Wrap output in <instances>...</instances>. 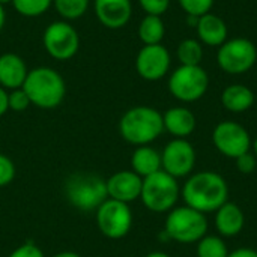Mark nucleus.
<instances>
[{"mask_svg":"<svg viewBox=\"0 0 257 257\" xmlns=\"http://www.w3.org/2000/svg\"><path fill=\"white\" fill-rule=\"evenodd\" d=\"M181 197L187 206L209 214L229 202V185L220 173L205 170L188 176L181 188Z\"/></svg>","mask_w":257,"mask_h":257,"instance_id":"nucleus-1","label":"nucleus"},{"mask_svg":"<svg viewBox=\"0 0 257 257\" xmlns=\"http://www.w3.org/2000/svg\"><path fill=\"white\" fill-rule=\"evenodd\" d=\"M163 131V113L149 105L131 107L119 119L120 137L136 148L154 143Z\"/></svg>","mask_w":257,"mask_h":257,"instance_id":"nucleus-2","label":"nucleus"},{"mask_svg":"<svg viewBox=\"0 0 257 257\" xmlns=\"http://www.w3.org/2000/svg\"><path fill=\"white\" fill-rule=\"evenodd\" d=\"M23 90L27 93L32 105L41 110L57 108L66 96L65 78L50 66H36L29 69Z\"/></svg>","mask_w":257,"mask_h":257,"instance_id":"nucleus-3","label":"nucleus"},{"mask_svg":"<svg viewBox=\"0 0 257 257\" xmlns=\"http://www.w3.org/2000/svg\"><path fill=\"white\" fill-rule=\"evenodd\" d=\"M68 203L80 212H95L108 199L105 179L95 173H74L65 182Z\"/></svg>","mask_w":257,"mask_h":257,"instance_id":"nucleus-4","label":"nucleus"},{"mask_svg":"<svg viewBox=\"0 0 257 257\" xmlns=\"http://www.w3.org/2000/svg\"><path fill=\"white\" fill-rule=\"evenodd\" d=\"M164 233L170 241L179 244H197L208 235L206 214H202L190 206H175L167 212Z\"/></svg>","mask_w":257,"mask_h":257,"instance_id":"nucleus-5","label":"nucleus"},{"mask_svg":"<svg viewBox=\"0 0 257 257\" xmlns=\"http://www.w3.org/2000/svg\"><path fill=\"white\" fill-rule=\"evenodd\" d=\"M181 197V187L178 179L160 170L143 179L140 200L143 206L155 214L170 212Z\"/></svg>","mask_w":257,"mask_h":257,"instance_id":"nucleus-6","label":"nucleus"},{"mask_svg":"<svg viewBox=\"0 0 257 257\" xmlns=\"http://www.w3.org/2000/svg\"><path fill=\"white\" fill-rule=\"evenodd\" d=\"M169 92L181 102L199 101L209 87V75L200 65H181L169 77Z\"/></svg>","mask_w":257,"mask_h":257,"instance_id":"nucleus-7","label":"nucleus"},{"mask_svg":"<svg viewBox=\"0 0 257 257\" xmlns=\"http://www.w3.org/2000/svg\"><path fill=\"white\" fill-rule=\"evenodd\" d=\"M95 220L101 235L116 241L125 238L131 232L134 215L128 203L107 199L95 211Z\"/></svg>","mask_w":257,"mask_h":257,"instance_id":"nucleus-8","label":"nucleus"},{"mask_svg":"<svg viewBox=\"0 0 257 257\" xmlns=\"http://www.w3.org/2000/svg\"><path fill=\"white\" fill-rule=\"evenodd\" d=\"M42 45L50 57L66 62L78 53L80 35L71 23L63 20L53 21L42 33Z\"/></svg>","mask_w":257,"mask_h":257,"instance_id":"nucleus-9","label":"nucleus"},{"mask_svg":"<svg viewBox=\"0 0 257 257\" xmlns=\"http://www.w3.org/2000/svg\"><path fill=\"white\" fill-rule=\"evenodd\" d=\"M257 62L256 45L247 38H233L218 47L217 63L221 71L230 75H241L250 71Z\"/></svg>","mask_w":257,"mask_h":257,"instance_id":"nucleus-10","label":"nucleus"},{"mask_svg":"<svg viewBox=\"0 0 257 257\" xmlns=\"http://www.w3.org/2000/svg\"><path fill=\"white\" fill-rule=\"evenodd\" d=\"M212 143L221 155L233 160L251 149L250 133L245 126L233 120H223L214 128Z\"/></svg>","mask_w":257,"mask_h":257,"instance_id":"nucleus-11","label":"nucleus"},{"mask_svg":"<svg viewBox=\"0 0 257 257\" xmlns=\"http://www.w3.org/2000/svg\"><path fill=\"white\" fill-rule=\"evenodd\" d=\"M196 166V149L187 139L170 140L161 152V169L170 176L188 178Z\"/></svg>","mask_w":257,"mask_h":257,"instance_id":"nucleus-12","label":"nucleus"},{"mask_svg":"<svg viewBox=\"0 0 257 257\" xmlns=\"http://www.w3.org/2000/svg\"><path fill=\"white\" fill-rule=\"evenodd\" d=\"M172 56L163 44L143 45L136 56V71L146 81H158L167 75Z\"/></svg>","mask_w":257,"mask_h":257,"instance_id":"nucleus-13","label":"nucleus"},{"mask_svg":"<svg viewBox=\"0 0 257 257\" xmlns=\"http://www.w3.org/2000/svg\"><path fill=\"white\" fill-rule=\"evenodd\" d=\"M105 185L108 199L130 205L131 202L140 199L143 178H140L133 170H120L105 179Z\"/></svg>","mask_w":257,"mask_h":257,"instance_id":"nucleus-14","label":"nucleus"},{"mask_svg":"<svg viewBox=\"0 0 257 257\" xmlns=\"http://www.w3.org/2000/svg\"><path fill=\"white\" fill-rule=\"evenodd\" d=\"M93 11L104 27L117 30L130 23L133 3L131 0H93Z\"/></svg>","mask_w":257,"mask_h":257,"instance_id":"nucleus-15","label":"nucleus"},{"mask_svg":"<svg viewBox=\"0 0 257 257\" xmlns=\"http://www.w3.org/2000/svg\"><path fill=\"white\" fill-rule=\"evenodd\" d=\"M27 74L29 68L20 54L3 53L0 56V86L8 92L23 87Z\"/></svg>","mask_w":257,"mask_h":257,"instance_id":"nucleus-16","label":"nucleus"},{"mask_svg":"<svg viewBox=\"0 0 257 257\" xmlns=\"http://www.w3.org/2000/svg\"><path fill=\"white\" fill-rule=\"evenodd\" d=\"M214 214V224L221 238H233L242 232L245 226V215L236 203L226 202Z\"/></svg>","mask_w":257,"mask_h":257,"instance_id":"nucleus-17","label":"nucleus"},{"mask_svg":"<svg viewBox=\"0 0 257 257\" xmlns=\"http://www.w3.org/2000/svg\"><path fill=\"white\" fill-rule=\"evenodd\" d=\"M164 131L175 139H187L196 130V116L187 107H172L163 113Z\"/></svg>","mask_w":257,"mask_h":257,"instance_id":"nucleus-18","label":"nucleus"},{"mask_svg":"<svg viewBox=\"0 0 257 257\" xmlns=\"http://www.w3.org/2000/svg\"><path fill=\"white\" fill-rule=\"evenodd\" d=\"M196 30H197L199 41L209 47L223 45L227 41V35H229L226 21L212 12L205 14L203 17L199 18Z\"/></svg>","mask_w":257,"mask_h":257,"instance_id":"nucleus-19","label":"nucleus"},{"mask_svg":"<svg viewBox=\"0 0 257 257\" xmlns=\"http://www.w3.org/2000/svg\"><path fill=\"white\" fill-rule=\"evenodd\" d=\"M131 170L140 178H148L161 169V152H158L151 145L137 146L131 155Z\"/></svg>","mask_w":257,"mask_h":257,"instance_id":"nucleus-20","label":"nucleus"},{"mask_svg":"<svg viewBox=\"0 0 257 257\" xmlns=\"http://www.w3.org/2000/svg\"><path fill=\"white\" fill-rule=\"evenodd\" d=\"M221 104L232 113H244L254 104V92L244 84H230L221 93Z\"/></svg>","mask_w":257,"mask_h":257,"instance_id":"nucleus-21","label":"nucleus"},{"mask_svg":"<svg viewBox=\"0 0 257 257\" xmlns=\"http://www.w3.org/2000/svg\"><path fill=\"white\" fill-rule=\"evenodd\" d=\"M139 39L143 45H157L161 44L166 35V26L158 15H145L137 29Z\"/></svg>","mask_w":257,"mask_h":257,"instance_id":"nucleus-22","label":"nucleus"},{"mask_svg":"<svg viewBox=\"0 0 257 257\" xmlns=\"http://www.w3.org/2000/svg\"><path fill=\"white\" fill-rule=\"evenodd\" d=\"M90 0H53V8L63 21H74L81 18L89 9Z\"/></svg>","mask_w":257,"mask_h":257,"instance_id":"nucleus-23","label":"nucleus"},{"mask_svg":"<svg viewBox=\"0 0 257 257\" xmlns=\"http://www.w3.org/2000/svg\"><path fill=\"white\" fill-rule=\"evenodd\" d=\"M227 245L220 235H205L196 248L197 257H227L229 256Z\"/></svg>","mask_w":257,"mask_h":257,"instance_id":"nucleus-24","label":"nucleus"},{"mask_svg":"<svg viewBox=\"0 0 257 257\" xmlns=\"http://www.w3.org/2000/svg\"><path fill=\"white\" fill-rule=\"evenodd\" d=\"M178 59L181 65H200L203 59V47L199 39H184L179 42L178 50H176Z\"/></svg>","mask_w":257,"mask_h":257,"instance_id":"nucleus-25","label":"nucleus"},{"mask_svg":"<svg viewBox=\"0 0 257 257\" xmlns=\"http://www.w3.org/2000/svg\"><path fill=\"white\" fill-rule=\"evenodd\" d=\"M12 6L21 17L36 18L53 6V0H12Z\"/></svg>","mask_w":257,"mask_h":257,"instance_id":"nucleus-26","label":"nucleus"},{"mask_svg":"<svg viewBox=\"0 0 257 257\" xmlns=\"http://www.w3.org/2000/svg\"><path fill=\"white\" fill-rule=\"evenodd\" d=\"M178 2L182 11L188 17H197V18L203 17L205 14H209L214 6V0H178Z\"/></svg>","mask_w":257,"mask_h":257,"instance_id":"nucleus-27","label":"nucleus"},{"mask_svg":"<svg viewBox=\"0 0 257 257\" xmlns=\"http://www.w3.org/2000/svg\"><path fill=\"white\" fill-rule=\"evenodd\" d=\"M8 104H9V110H12L15 113H21V111L27 110L32 105V102H30L27 93L23 90V87L9 90V93H8Z\"/></svg>","mask_w":257,"mask_h":257,"instance_id":"nucleus-28","label":"nucleus"},{"mask_svg":"<svg viewBox=\"0 0 257 257\" xmlns=\"http://www.w3.org/2000/svg\"><path fill=\"white\" fill-rule=\"evenodd\" d=\"M15 175H17V169L14 161L8 155L0 154V188L11 185L12 181L15 179Z\"/></svg>","mask_w":257,"mask_h":257,"instance_id":"nucleus-29","label":"nucleus"},{"mask_svg":"<svg viewBox=\"0 0 257 257\" xmlns=\"http://www.w3.org/2000/svg\"><path fill=\"white\" fill-rule=\"evenodd\" d=\"M139 5L146 15H164L170 6V0H139Z\"/></svg>","mask_w":257,"mask_h":257,"instance_id":"nucleus-30","label":"nucleus"},{"mask_svg":"<svg viewBox=\"0 0 257 257\" xmlns=\"http://www.w3.org/2000/svg\"><path fill=\"white\" fill-rule=\"evenodd\" d=\"M8 257H45L42 248L35 242H24L11 251Z\"/></svg>","mask_w":257,"mask_h":257,"instance_id":"nucleus-31","label":"nucleus"},{"mask_svg":"<svg viewBox=\"0 0 257 257\" xmlns=\"http://www.w3.org/2000/svg\"><path fill=\"white\" fill-rule=\"evenodd\" d=\"M235 163H236V169L242 175H251L257 167V158L251 152H245L239 155L238 158H235Z\"/></svg>","mask_w":257,"mask_h":257,"instance_id":"nucleus-32","label":"nucleus"},{"mask_svg":"<svg viewBox=\"0 0 257 257\" xmlns=\"http://www.w3.org/2000/svg\"><path fill=\"white\" fill-rule=\"evenodd\" d=\"M8 90L0 86V117L5 116L9 111V104H8Z\"/></svg>","mask_w":257,"mask_h":257,"instance_id":"nucleus-33","label":"nucleus"},{"mask_svg":"<svg viewBox=\"0 0 257 257\" xmlns=\"http://www.w3.org/2000/svg\"><path fill=\"white\" fill-rule=\"evenodd\" d=\"M227 257H257V251L253 248H236Z\"/></svg>","mask_w":257,"mask_h":257,"instance_id":"nucleus-34","label":"nucleus"},{"mask_svg":"<svg viewBox=\"0 0 257 257\" xmlns=\"http://www.w3.org/2000/svg\"><path fill=\"white\" fill-rule=\"evenodd\" d=\"M5 23H6V11H5V6L0 5V32L5 27Z\"/></svg>","mask_w":257,"mask_h":257,"instance_id":"nucleus-35","label":"nucleus"},{"mask_svg":"<svg viewBox=\"0 0 257 257\" xmlns=\"http://www.w3.org/2000/svg\"><path fill=\"white\" fill-rule=\"evenodd\" d=\"M51 257H81L78 253H74V251H60V253H56Z\"/></svg>","mask_w":257,"mask_h":257,"instance_id":"nucleus-36","label":"nucleus"},{"mask_svg":"<svg viewBox=\"0 0 257 257\" xmlns=\"http://www.w3.org/2000/svg\"><path fill=\"white\" fill-rule=\"evenodd\" d=\"M145 257H172V256H170V254H167V253H164V251H152V253L146 254Z\"/></svg>","mask_w":257,"mask_h":257,"instance_id":"nucleus-37","label":"nucleus"},{"mask_svg":"<svg viewBox=\"0 0 257 257\" xmlns=\"http://www.w3.org/2000/svg\"><path fill=\"white\" fill-rule=\"evenodd\" d=\"M251 149H253V154H254V157L257 158V137L254 140H251Z\"/></svg>","mask_w":257,"mask_h":257,"instance_id":"nucleus-38","label":"nucleus"},{"mask_svg":"<svg viewBox=\"0 0 257 257\" xmlns=\"http://www.w3.org/2000/svg\"><path fill=\"white\" fill-rule=\"evenodd\" d=\"M8 3H12V0H0V5H8Z\"/></svg>","mask_w":257,"mask_h":257,"instance_id":"nucleus-39","label":"nucleus"},{"mask_svg":"<svg viewBox=\"0 0 257 257\" xmlns=\"http://www.w3.org/2000/svg\"><path fill=\"white\" fill-rule=\"evenodd\" d=\"M0 56H2V51H0Z\"/></svg>","mask_w":257,"mask_h":257,"instance_id":"nucleus-40","label":"nucleus"}]
</instances>
